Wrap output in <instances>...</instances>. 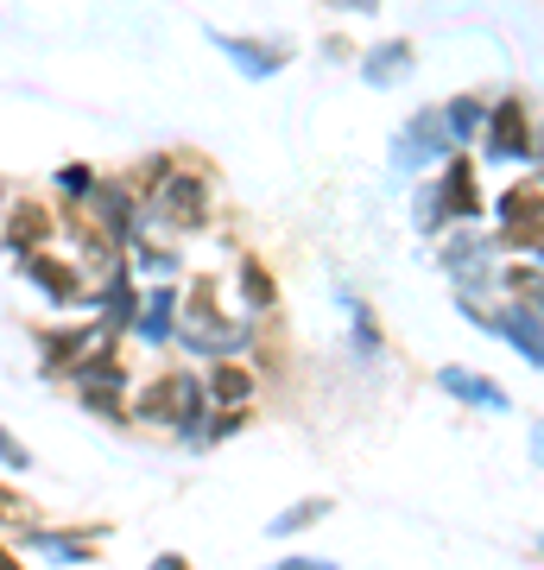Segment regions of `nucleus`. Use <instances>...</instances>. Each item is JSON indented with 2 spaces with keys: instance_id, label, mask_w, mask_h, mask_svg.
<instances>
[{
  "instance_id": "f257e3e1",
  "label": "nucleus",
  "mask_w": 544,
  "mask_h": 570,
  "mask_svg": "<svg viewBox=\"0 0 544 570\" xmlns=\"http://www.w3.org/2000/svg\"><path fill=\"white\" fill-rule=\"evenodd\" d=\"M133 184L146 197V228L197 235V228L216 223V171L197 153H159L133 171Z\"/></svg>"
},
{
  "instance_id": "f03ea898",
  "label": "nucleus",
  "mask_w": 544,
  "mask_h": 570,
  "mask_svg": "<svg viewBox=\"0 0 544 570\" xmlns=\"http://www.w3.org/2000/svg\"><path fill=\"white\" fill-rule=\"evenodd\" d=\"M171 343L190 348V355H202V362L241 355V348L254 343V317H247V311L228 317L222 311V279H216V273H197V279L184 285V298H178V336H171Z\"/></svg>"
},
{
  "instance_id": "7ed1b4c3",
  "label": "nucleus",
  "mask_w": 544,
  "mask_h": 570,
  "mask_svg": "<svg viewBox=\"0 0 544 570\" xmlns=\"http://www.w3.org/2000/svg\"><path fill=\"white\" fill-rule=\"evenodd\" d=\"M209 387H202L197 374H184V367H159L152 381H146V393L133 400V419L140 425H159V431H171L178 444H190V450H202L209 444Z\"/></svg>"
},
{
  "instance_id": "20e7f679",
  "label": "nucleus",
  "mask_w": 544,
  "mask_h": 570,
  "mask_svg": "<svg viewBox=\"0 0 544 570\" xmlns=\"http://www.w3.org/2000/svg\"><path fill=\"white\" fill-rule=\"evenodd\" d=\"M475 216H482L475 159L449 153V159L418 184V197H412V228H418V235H449L456 223H475Z\"/></svg>"
},
{
  "instance_id": "39448f33",
  "label": "nucleus",
  "mask_w": 544,
  "mask_h": 570,
  "mask_svg": "<svg viewBox=\"0 0 544 570\" xmlns=\"http://www.w3.org/2000/svg\"><path fill=\"white\" fill-rule=\"evenodd\" d=\"M70 393L82 400V412H96L101 425H127L133 412H127V362L121 348H101L89 362L70 374Z\"/></svg>"
},
{
  "instance_id": "423d86ee",
  "label": "nucleus",
  "mask_w": 544,
  "mask_h": 570,
  "mask_svg": "<svg viewBox=\"0 0 544 570\" xmlns=\"http://www.w3.org/2000/svg\"><path fill=\"white\" fill-rule=\"evenodd\" d=\"M39 343V367L51 374V381H70L89 355H101V348H121V336L101 324V317H89V324H58V330H39L32 336Z\"/></svg>"
},
{
  "instance_id": "0eeeda50",
  "label": "nucleus",
  "mask_w": 544,
  "mask_h": 570,
  "mask_svg": "<svg viewBox=\"0 0 544 570\" xmlns=\"http://www.w3.org/2000/svg\"><path fill=\"white\" fill-rule=\"evenodd\" d=\"M449 153H463V146L449 140L444 108H418V115L393 134V171H405V178H412V171H437Z\"/></svg>"
},
{
  "instance_id": "6e6552de",
  "label": "nucleus",
  "mask_w": 544,
  "mask_h": 570,
  "mask_svg": "<svg viewBox=\"0 0 544 570\" xmlns=\"http://www.w3.org/2000/svg\"><path fill=\"white\" fill-rule=\"evenodd\" d=\"M482 159H494V165H538V153H532V102H525V96L487 102Z\"/></svg>"
},
{
  "instance_id": "1a4fd4ad",
  "label": "nucleus",
  "mask_w": 544,
  "mask_h": 570,
  "mask_svg": "<svg viewBox=\"0 0 544 570\" xmlns=\"http://www.w3.org/2000/svg\"><path fill=\"white\" fill-rule=\"evenodd\" d=\"M13 266H20V279L39 285L58 311H70V305L89 311V292H96V285L82 279L77 261H63V254H51V247H32V254H13Z\"/></svg>"
},
{
  "instance_id": "9d476101",
  "label": "nucleus",
  "mask_w": 544,
  "mask_h": 570,
  "mask_svg": "<svg viewBox=\"0 0 544 570\" xmlns=\"http://www.w3.org/2000/svg\"><path fill=\"white\" fill-rule=\"evenodd\" d=\"M51 235H58V209H44L39 197H13L7 216H0V242H7V254L51 247Z\"/></svg>"
},
{
  "instance_id": "9b49d317",
  "label": "nucleus",
  "mask_w": 544,
  "mask_h": 570,
  "mask_svg": "<svg viewBox=\"0 0 544 570\" xmlns=\"http://www.w3.org/2000/svg\"><path fill=\"white\" fill-rule=\"evenodd\" d=\"M89 311H96L101 324L115 330V336H127L133 330V317H140V285H133V261H121L108 279L89 292Z\"/></svg>"
},
{
  "instance_id": "f8f14e48",
  "label": "nucleus",
  "mask_w": 544,
  "mask_h": 570,
  "mask_svg": "<svg viewBox=\"0 0 544 570\" xmlns=\"http://www.w3.org/2000/svg\"><path fill=\"white\" fill-rule=\"evenodd\" d=\"M209 45H216L247 82H266V77L285 70V45L279 39H241V32H216V26H209Z\"/></svg>"
},
{
  "instance_id": "ddd939ff",
  "label": "nucleus",
  "mask_w": 544,
  "mask_h": 570,
  "mask_svg": "<svg viewBox=\"0 0 544 570\" xmlns=\"http://www.w3.org/2000/svg\"><path fill=\"white\" fill-rule=\"evenodd\" d=\"M178 298H184V285H171V279H159L152 292H140V317H133L127 336H140V348H165L171 336H178Z\"/></svg>"
},
{
  "instance_id": "4468645a",
  "label": "nucleus",
  "mask_w": 544,
  "mask_h": 570,
  "mask_svg": "<svg viewBox=\"0 0 544 570\" xmlns=\"http://www.w3.org/2000/svg\"><path fill=\"white\" fill-rule=\"evenodd\" d=\"M20 546L26 551H44V558H63V564H96L101 532H63V527H39V520H26Z\"/></svg>"
},
{
  "instance_id": "2eb2a0df",
  "label": "nucleus",
  "mask_w": 544,
  "mask_h": 570,
  "mask_svg": "<svg viewBox=\"0 0 544 570\" xmlns=\"http://www.w3.org/2000/svg\"><path fill=\"white\" fill-rule=\"evenodd\" d=\"M437 387L449 393V400H463V406L487 412V419H501V412H513V400H506L501 381H487V374H468V367H437Z\"/></svg>"
},
{
  "instance_id": "dca6fc26",
  "label": "nucleus",
  "mask_w": 544,
  "mask_h": 570,
  "mask_svg": "<svg viewBox=\"0 0 544 570\" xmlns=\"http://www.w3.org/2000/svg\"><path fill=\"white\" fill-rule=\"evenodd\" d=\"M412 70H418L412 39H380V45H367L362 51V82H374V89H399Z\"/></svg>"
},
{
  "instance_id": "f3484780",
  "label": "nucleus",
  "mask_w": 544,
  "mask_h": 570,
  "mask_svg": "<svg viewBox=\"0 0 544 570\" xmlns=\"http://www.w3.org/2000/svg\"><path fill=\"white\" fill-rule=\"evenodd\" d=\"M501 228H506V242L544 228V171H532L525 184H513V190L501 197Z\"/></svg>"
},
{
  "instance_id": "a211bd4d",
  "label": "nucleus",
  "mask_w": 544,
  "mask_h": 570,
  "mask_svg": "<svg viewBox=\"0 0 544 570\" xmlns=\"http://www.w3.org/2000/svg\"><path fill=\"white\" fill-rule=\"evenodd\" d=\"M254 381H260V374H254L247 362H235V355H216L202 387H209V400H216V406H254Z\"/></svg>"
},
{
  "instance_id": "6ab92c4d",
  "label": "nucleus",
  "mask_w": 544,
  "mask_h": 570,
  "mask_svg": "<svg viewBox=\"0 0 544 570\" xmlns=\"http://www.w3.org/2000/svg\"><path fill=\"white\" fill-rule=\"evenodd\" d=\"M235 285H241V311L247 317H273V311H279V285H273L266 261L241 254V261H235Z\"/></svg>"
},
{
  "instance_id": "aec40b11",
  "label": "nucleus",
  "mask_w": 544,
  "mask_h": 570,
  "mask_svg": "<svg viewBox=\"0 0 544 570\" xmlns=\"http://www.w3.org/2000/svg\"><path fill=\"white\" fill-rule=\"evenodd\" d=\"M444 121H449V140L468 153V146L482 140V127H487V96H475V89L449 96V102H444Z\"/></svg>"
},
{
  "instance_id": "412c9836",
  "label": "nucleus",
  "mask_w": 544,
  "mask_h": 570,
  "mask_svg": "<svg viewBox=\"0 0 544 570\" xmlns=\"http://www.w3.org/2000/svg\"><path fill=\"white\" fill-rule=\"evenodd\" d=\"M323 513H329V501H323V494H310V501H291V508L285 513H273V539H298V532H310L323 520Z\"/></svg>"
},
{
  "instance_id": "4be33fe9",
  "label": "nucleus",
  "mask_w": 544,
  "mask_h": 570,
  "mask_svg": "<svg viewBox=\"0 0 544 570\" xmlns=\"http://www.w3.org/2000/svg\"><path fill=\"white\" fill-rule=\"evenodd\" d=\"M51 184H58L63 204H82V197H89V184H96V171H89V165H63V171H58Z\"/></svg>"
},
{
  "instance_id": "5701e85b",
  "label": "nucleus",
  "mask_w": 544,
  "mask_h": 570,
  "mask_svg": "<svg viewBox=\"0 0 544 570\" xmlns=\"http://www.w3.org/2000/svg\"><path fill=\"white\" fill-rule=\"evenodd\" d=\"M32 513H39V508H32V501H26V494L0 489V527H13V532H20L26 520H32Z\"/></svg>"
},
{
  "instance_id": "b1692460",
  "label": "nucleus",
  "mask_w": 544,
  "mask_h": 570,
  "mask_svg": "<svg viewBox=\"0 0 544 570\" xmlns=\"http://www.w3.org/2000/svg\"><path fill=\"white\" fill-rule=\"evenodd\" d=\"M0 469H20V475L32 469V450H26L13 431H0Z\"/></svg>"
},
{
  "instance_id": "393cba45",
  "label": "nucleus",
  "mask_w": 544,
  "mask_h": 570,
  "mask_svg": "<svg viewBox=\"0 0 544 570\" xmlns=\"http://www.w3.org/2000/svg\"><path fill=\"white\" fill-rule=\"evenodd\" d=\"M329 13H380V0H323Z\"/></svg>"
},
{
  "instance_id": "a878e982",
  "label": "nucleus",
  "mask_w": 544,
  "mask_h": 570,
  "mask_svg": "<svg viewBox=\"0 0 544 570\" xmlns=\"http://www.w3.org/2000/svg\"><path fill=\"white\" fill-rule=\"evenodd\" d=\"M532 463L544 469V419H538V425H532Z\"/></svg>"
},
{
  "instance_id": "bb28decb",
  "label": "nucleus",
  "mask_w": 544,
  "mask_h": 570,
  "mask_svg": "<svg viewBox=\"0 0 544 570\" xmlns=\"http://www.w3.org/2000/svg\"><path fill=\"white\" fill-rule=\"evenodd\" d=\"M538 367H544V362H538Z\"/></svg>"
}]
</instances>
